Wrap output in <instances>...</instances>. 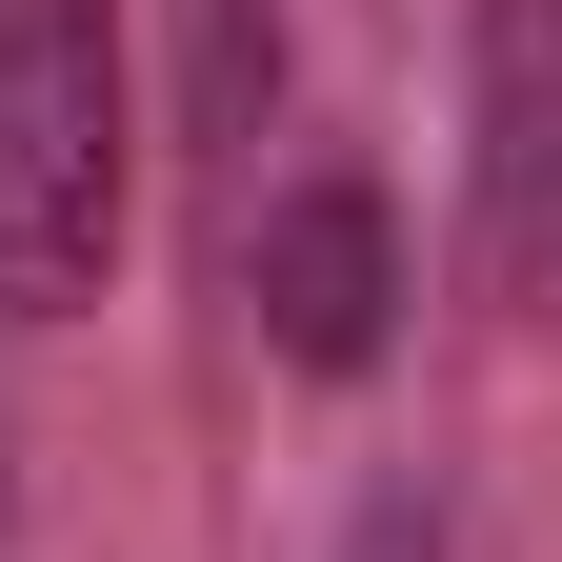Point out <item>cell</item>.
I'll use <instances>...</instances> for the list:
<instances>
[{"instance_id": "obj_3", "label": "cell", "mask_w": 562, "mask_h": 562, "mask_svg": "<svg viewBox=\"0 0 562 562\" xmlns=\"http://www.w3.org/2000/svg\"><path fill=\"white\" fill-rule=\"evenodd\" d=\"M382 302H402V281H382V201H362V181H302V201L261 222V341L322 362V382H362V362H382Z\"/></svg>"}, {"instance_id": "obj_2", "label": "cell", "mask_w": 562, "mask_h": 562, "mask_svg": "<svg viewBox=\"0 0 562 562\" xmlns=\"http://www.w3.org/2000/svg\"><path fill=\"white\" fill-rule=\"evenodd\" d=\"M482 281H562V0H482Z\"/></svg>"}, {"instance_id": "obj_1", "label": "cell", "mask_w": 562, "mask_h": 562, "mask_svg": "<svg viewBox=\"0 0 562 562\" xmlns=\"http://www.w3.org/2000/svg\"><path fill=\"white\" fill-rule=\"evenodd\" d=\"M121 261V0H0V302H101Z\"/></svg>"}]
</instances>
